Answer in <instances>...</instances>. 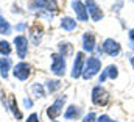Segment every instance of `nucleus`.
Listing matches in <instances>:
<instances>
[{
  "label": "nucleus",
  "mask_w": 134,
  "mask_h": 122,
  "mask_svg": "<svg viewBox=\"0 0 134 122\" xmlns=\"http://www.w3.org/2000/svg\"><path fill=\"white\" fill-rule=\"evenodd\" d=\"M66 70V61L61 55H52V72L56 75H64Z\"/></svg>",
  "instance_id": "1"
},
{
  "label": "nucleus",
  "mask_w": 134,
  "mask_h": 122,
  "mask_svg": "<svg viewBox=\"0 0 134 122\" xmlns=\"http://www.w3.org/2000/svg\"><path fill=\"white\" fill-rule=\"evenodd\" d=\"M100 61L97 58H89L87 60V66H86V70L83 72V77L84 78H92L98 70H100Z\"/></svg>",
  "instance_id": "2"
},
{
  "label": "nucleus",
  "mask_w": 134,
  "mask_h": 122,
  "mask_svg": "<svg viewBox=\"0 0 134 122\" xmlns=\"http://www.w3.org/2000/svg\"><path fill=\"white\" fill-rule=\"evenodd\" d=\"M92 100H94L95 105H106L108 100H109V95H108L106 89H103L101 86H97L92 91Z\"/></svg>",
  "instance_id": "3"
},
{
  "label": "nucleus",
  "mask_w": 134,
  "mask_h": 122,
  "mask_svg": "<svg viewBox=\"0 0 134 122\" xmlns=\"http://www.w3.org/2000/svg\"><path fill=\"white\" fill-rule=\"evenodd\" d=\"M103 52L108 53L109 57H115V55L120 53V45L114 39H106L104 44H103Z\"/></svg>",
  "instance_id": "4"
},
{
  "label": "nucleus",
  "mask_w": 134,
  "mask_h": 122,
  "mask_svg": "<svg viewBox=\"0 0 134 122\" xmlns=\"http://www.w3.org/2000/svg\"><path fill=\"white\" fill-rule=\"evenodd\" d=\"M14 77H17L19 80H27L30 77V66L25 63H19L14 66Z\"/></svg>",
  "instance_id": "5"
},
{
  "label": "nucleus",
  "mask_w": 134,
  "mask_h": 122,
  "mask_svg": "<svg viewBox=\"0 0 134 122\" xmlns=\"http://www.w3.org/2000/svg\"><path fill=\"white\" fill-rule=\"evenodd\" d=\"M64 102H66V97H59V99H56V102L47 110V114H48V118H52V119H55L58 114H61V111H63V106H64Z\"/></svg>",
  "instance_id": "6"
},
{
  "label": "nucleus",
  "mask_w": 134,
  "mask_h": 122,
  "mask_svg": "<svg viewBox=\"0 0 134 122\" xmlns=\"http://www.w3.org/2000/svg\"><path fill=\"white\" fill-rule=\"evenodd\" d=\"M86 9L89 11V14H91V17H92V21H100L101 17H103L101 9L98 8V5H97L94 0H87V2H86Z\"/></svg>",
  "instance_id": "7"
},
{
  "label": "nucleus",
  "mask_w": 134,
  "mask_h": 122,
  "mask_svg": "<svg viewBox=\"0 0 134 122\" xmlns=\"http://www.w3.org/2000/svg\"><path fill=\"white\" fill-rule=\"evenodd\" d=\"M27 44H28V41L24 36H17L14 39V45H16V50L19 53V58H24L27 55Z\"/></svg>",
  "instance_id": "8"
},
{
  "label": "nucleus",
  "mask_w": 134,
  "mask_h": 122,
  "mask_svg": "<svg viewBox=\"0 0 134 122\" xmlns=\"http://www.w3.org/2000/svg\"><path fill=\"white\" fill-rule=\"evenodd\" d=\"M72 6H73V9H75V13H76V16H78V19L80 21H87V9H86V5H83L80 0H75L73 3H72Z\"/></svg>",
  "instance_id": "9"
},
{
  "label": "nucleus",
  "mask_w": 134,
  "mask_h": 122,
  "mask_svg": "<svg viewBox=\"0 0 134 122\" xmlns=\"http://www.w3.org/2000/svg\"><path fill=\"white\" fill-rule=\"evenodd\" d=\"M83 53H76V60L73 63V70H72V77L73 78H78L81 75V70H83Z\"/></svg>",
  "instance_id": "10"
},
{
  "label": "nucleus",
  "mask_w": 134,
  "mask_h": 122,
  "mask_svg": "<svg viewBox=\"0 0 134 122\" xmlns=\"http://www.w3.org/2000/svg\"><path fill=\"white\" fill-rule=\"evenodd\" d=\"M83 47H84V50H87V52H92V50L95 49V39H94L92 34H89V33L84 34V38H83Z\"/></svg>",
  "instance_id": "11"
},
{
  "label": "nucleus",
  "mask_w": 134,
  "mask_h": 122,
  "mask_svg": "<svg viewBox=\"0 0 134 122\" xmlns=\"http://www.w3.org/2000/svg\"><path fill=\"white\" fill-rule=\"evenodd\" d=\"M36 5H39L41 8H45V9H53L56 11L58 5H56V0H36Z\"/></svg>",
  "instance_id": "12"
},
{
  "label": "nucleus",
  "mask_w": 134,
  "mask_h": 122,
  "mask_svg": "<svg viewBox=\"0 0 134 122\" xmlns=\"http://www.w3.org/2000/svg\"><path fill=\"white\" fill-rule=\"evenodd\" d=\"M9 67H11V60L9 58H0V74H2L3 78H6Z\"/></svg>",
  "instance_id": "13"
},
{
  "label": "nucleus",
  "mask_w": 134,
  "mask_h": 122,
  "mask_svg": "<svg viewBox=\"0 0 134 122\" xmlns=\"http://www.w3.org/2000/svg\"><path fill=\"white\" fill-rule=\"evenodd\" d=\"M61 27H63L64 30H73V28L76 27V22H75L72 17H64L63 22H61Z\"/></svg>",
  "instance_id": "14"
},
{
  "label": "nucleus",
  "mask_w": 134,
  "mask_h": 122,
  "mask_svg": "<svg viewBox=\"0 0 134 122\" xmlns=\"http://www.w3.org/2000/svg\"><path fill=\"white\" fill-rule=\"evenodd\" d=\"M78 114H80V110H78L76 106L72 105V106L67 108V111L64 113V118H66V119H73V118H76Z\"/></svg>",
  "instance_id": "15"
},
{
  "label": "nucleus",
  "mask_w": 134,
  "mask_h": 122,
  "mask_svg": "<svg viewBox=\"0 0 134 122\" xmlns=\"http://www.w3.org/2000/svg\"><path fill=\"white\" fill-rule=\"evenodd\" d=\"M11 31V27H9V24L0 16V33H3V34H8Z\"/></svg>",
  "instance_id": "16"
},
{
  "label": "nucleus",
  "mask_w": 134,
  "mask_h": 122,
  "mask_svg": "<svg viewBox=\"0 0 134 122\" xmlns=\"http://www.w3.org/2000/svg\"><path fill=\"white\" fill-rule=\"evenodd\" d=\"M104 74H106L108 77H111V78H117V75H119V72H117V67H115V66H108V67H106V70H104Z\"/></svg>",
  "instance_id": "17"
},
{
  "label": "nucleus",
  "mask_w": 134,
  "mask_h": 122,
  "mask_svg": "<svg viewBox=\"0 0 134 122\" xmlns=\"http://www.w3.org/2000/svg\"><path fill=\"white\" fill-rule=\"evenodd\" d=\"M9 52H11V45H9V42H6V41H0V53L8 55Z\"/></svg>",
  "instance_id": "18"
},
{
  "label": "nucleus",
  "mask_w": 134,
  "mask_h": 122,
  "mask_svg": "<svg viewBox=\"0 0 134 122\" xmlns=\"http://www.w3.org/2000/svg\"><path fill=\"white\" fill-rule=\"evenodd\" d=\"M58 86H59V82H48V83H47V88H48V91L50 92L56 91Z\"/></svg>",
  "instance_id": "19"
},
{
  "label": "nucleus",
  "mask_w": 134,
  "mask_h": 122,
  "mask_svg": "<svg viewBox=\"0 0 134 122\" xmlns=\"http://www.w3.org/2000/svg\"><path fill=\"white\" fill-rule=\"evenodd\" d=\"M33 91H34V94H36V95H39V97H41V95H44V89H42V86H41V85H37V83L33 86Z\"/></svg>",
  "instance_id": "20"
},
{
  "label": "nucleus",
  "mask_w": 134,
  "mask_h": 122,
  "mask_svg": "<svg viewBox=\"0 0 134 122\" xmlns=\"http://www.w3.org/2000/svg\"><path fill=\"white\" fill-rule=\"evenodd\" d=\"M83 122H95V114H94V113H89V114L83 119Z\"/></svg>",
  "instance_id": "21"
},
{
  "label": "nucleus",
  "mask_w": 134,
  "mask_h": 122,
  "mask_svg": "<svg viewBox=\"0 0 134 122\" xmlns=\"http://www.w3.org/2000/svg\"><path fill=\"white\" fill-rule=\"evenodd\" d=\"M27 122H39L37 121V114H31V116L27 119Z\"/></svg>",
  "instance_id": "22"
},
{
  "label": "nucleus",
  "mask_w": 134,
  "mask_h": 122,
  "mask_svg": "<svg viewBox=\"0 0 134 122\" xmlns=\"http://www.w3.org/2000/svg\"><path fill=\"white\" fill-rule=\"evenodd\" d=\"M97 122H111V121H109V118H108V116H100Z\"/></svg>",
  "instance_id": "23"
},
{
  "label": "nucleus",
  "mask_w": 134,
  "mask_h": 122,
  "mask_svg": "<svg viewBox=\"0 0 134 122\" xmlns=\"http://www.w3.org/2000/svg\"><path fill=\"white\" fill-rule=\"evenodd\" d=\"M106 77H108V75H106V74L103 72V74H101V75H100V83H103V82L106 80Z\"/></svg>",
  "instance_id": "24"
},
{
  "label": "nucleus",
  "mask_w": 134,
  "mask_h": 122,
  "mask_svg": "<svg viewBox=\"0 0 134 122\" xmlns=\"http://www.w3.org/2000/svg\"><path fill=\"white\" fill-rule=\"evenodd\" d=\"M24 103H25V106H31V100H30V99H25Z\"/></svg>",
  "instance_id": "25"
},
{
  "label": "nucleus",
  "mask_w": 134,
  "mask_h": 122,
  "mask_svg": "<svg viewBox=\"0 0 134 122\" xmlns=\"http://www.w3.org/2000/svg\"><path fill=\"white\" fill-rule=\"evenodd\" d=\"M130 38H131V39L134 41V28H133L131 31H130Z\"/></svg>",
  "instance_id": "26"
},
{
  "label": "nucleus",
  "mask_w": 134,
  "mask_h": 122,
  "mask_svg": "<svg viewBox=\"0 0 134 122\" xmlns=\"http://www.w3.org/2000/svg\"><path fill=\"white\" fill-rule=\"evenodd\" d=\"M131 63H133V66H134V57H133V58H131Z\"/></svg>",
  "instance_id": "27"
},
{
  "label": "nucleus",
  "mask_w": 134,
  "mask_h": 122,
  "mask_svg": "<svg viewBox=\"0 0 134 122\" xmlns=\"http://www.w3.org/2000/svg\"><path fill=\"white\" fill-rule=\"evenodd\" d=\"M53 122H58V121H53Z\"/></svg>",
  "instance_id": "28"
},
{
  "label": "nucleus",
  "mask_w": 134,
  "mask_h": 122,
  "mask_svg": "<svg viewBox=\"0 0 134 122\" xmlns=\"http://www.w3.org/2000/svg\"><path fill=\"white\" fill-rule=\"evenodd\" d=\"M133 2H134V0H133Z\"/></svg>",
  "instance_id": "29"
}]
</instances>
